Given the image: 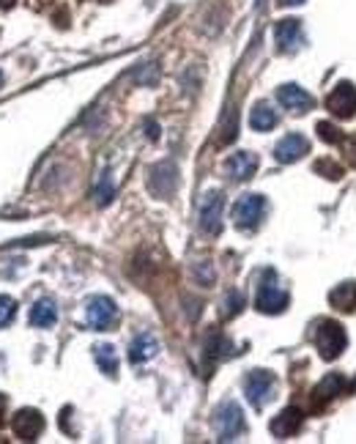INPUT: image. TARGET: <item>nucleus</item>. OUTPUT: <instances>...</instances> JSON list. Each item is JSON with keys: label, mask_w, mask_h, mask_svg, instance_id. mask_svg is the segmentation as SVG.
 <instances>
[{"label": "nucleus", "mask_w": 356, "mask_h": 444, "mask_svg": "<svg viewBox=\"0 0 356 444\" xmlns=\"http://www.w3.org/2000/svg\"><path fill=\"white\" fill-rule=\"evenodd\" d=\"M315 173H324L326 179L337 181V179L343 176V168H340L337 162H332V159H321V162H315Z\"/></svg>", "instance_id": "28"}, {"label": "nucleus", "mask_w": 356, "mask_h": 444, "mask_svg": "<svg viewBox=\"0 0 356 444\" xmlns=\"http://www.w3.org/2000/svg\"><path fill=\"white\" fill-rule=\"evenodd\" d=\"M30 324L38 326V329H49L55 321H58V307L52 299H38L33 307H30Z\"/></svg>", "instance_id": "19"}, {"label": "nucleus", "mask_w": 356, "mask_h": 444, "mask_svg": "<svg viewBox=\"0 0 356 444\" xmlns=\"http://www.w3.org/2000/svg\"><path fill=\"white\" fill-rule=\"evenodd\" d=\"M255 307L266 315H277L288 307V293L277 280L274 269H266L258 280V291H255Z\"/></svg>", "instance_id": "1"}, {"label": "nucleus", "mask_w": 356, "mask_h": 444, "mask_svg": "<svg viewBox=\"0 0 356 444\" xmlns=\"http://www.w3.org/2000/svg\"><path fill=\"white\" fill-rule=\"evenodd\" d=\"M132 77H135V82H140V85H154V82L159 80V66H157V63H143Z\"/></svg>", "instance_id": "25"}, {"label": "nucleus", "mask_w": 356, "mask_h": 444, "mask_svg": "<svg viewBox=\"0 0 356 444\" xmlns=\"http://www.w3.org/2000/svg\"><path fill=\"white\" fill-rule=\"evenodd\" d=\"M266 209H269V203L263 195H241L233 206V222L241 230H252L266 217Z\"/></svg>", "instance_id": "4"}, {"label": "nucleus", "mask_w": 356, "mask_h": 444, "mask_svg": "<svg viewBox=\"0 0 356 444\" xmlns=\"http://www.w3.org/2000/svg\"><path fill=\"white\" fill-rule=\"evenodd\" d=\"M241 307H244V293L241 291H227V296L222 302V315L225 318H233V315L241 313Z\"/></svg>", "instance_id": "24"}, {"label": "nucleus", "mask_w": 356, "mask_h": 444, "mask_svg": "<svg viewBox=\"0 0 356 444\" xmlns=\"http://www.w3.org/2000/svg\"><path fill=\"white\" fill-rule=\"evenodd\" d=\"M346 343H348L346 329H343L337 321H324V324L318 326V332H315V346H318V354H321L326 362L337 359V357L346 351Z\"/></svg>", "instance_id": "3"}, {"label": "nucleus", "mask_w": 356, "mask_h": 444, "mask_svg": "<svg viewBox=\"0 0 356 444\" xmlns=\"http://www.w3.org/2000/svg\"><path fill=\"white\" fill-rule=\"evenodd\" d=\"M255 170H258V154H252V151H238V154L227 157V162H225V173L233 181H247L255 176Z\"/></svg>", "instance_id": "14"}, {"label": "nucleus", "mask_w": 356, "mask_h": 444, "mask_svg": "<svg viewBox=\"0 0 356 444\" xmlns=\"http://www.w3.org/2000/svg\"><path fill=\"white\" fill-rule=\"evenodd\" d=\"M203 351H205V359H208V362H219V359H227V357L233 354V343H230L222 332L214 329V332H208Z\"/></svg>", "instance_id": "17"}, {"label": "nucleus", "mask_w": 356, "mask_h": 444, "mask_svg": "<svg viewBox=\"0 0 356 444\" xmlns=\"http://www.w3.org/2000/svg\"><path fill=\"white\" fill-rule=\"evenodd\" d=\"M249 126H252L255 132H269V129H274V126H277V113H274V107H271L269 102H258V104L252 107V113H249Z\"/></svg>", "instance_id": "20"}, {"label": "nucleus", "mask_w": 356, "mask_h": 444, "mask_svg": "<svg viewBox=\"0 0 356 444\" xmlns=\"http://www.w3.org/2000/svg\"><path fill=\"white\" fill-rule=\"evenodd\" d=\"M302 420H304V414H302V409H296V406H288V409H282L274 420H271V425H269V431L277 436V439H288V436H293L299 428H302Z\"/></svg>", "instance_id": "15"}, {"label": "nucleus", "mask_w": 356, "mask_h": 444, "mask_svg": "<svg viewBox=\"0 0 356 444\" xmlns=\"http://www.w3.org/2000/svg\"><path fill=\"white\" fill-rule=\"evenodd\" d=\"M343 390H346V376H343V373H329V376H324V381L315 387L313 398H315V403L321 406V403H329L332 398H337Z\"/></svg>", "instance_id": "18"}, {"label": "nucleus", "mask_w": 356, "mask_h": 444, "mask_svg": "<svg viewBox=\"0 0 356 444\" xmlns=\"http://www.w3.org/2000/svg\"><path fill=\"white\" fill-rule=\"evenodd\" d=\"M14 315H16V302L11 296H0V329L8 326L14 321Z\"/></svg>", "instance_id": "27"}, {"label": "nucleus", "mask_w": 356, "mask_h": 444, "mask_svg": "<svg viewBox=\"0 0 356 444\" xmlns=\"http://www.w3.org/2000/svg\"><path fill=\"white\" fill-rule=\"evenodd\" d=\"M274 387H277V379L269 370H252L244 379V395L255 409H263L274 398Z\"/></svg>", "instance_id": "5"}, {"label": "nucleus", "mask_w": 356, "mask_h": 444, "mask_svg": "<svg viewBox=\"0 0 356 444\" xmlns=\"http://www.w3.org/2000/svg\"><path fill=\"white\" fill-rule=\"evenodd\" d=\"M274 41H277V49L280 52H293L299 49L302 44V22L288 16V19H280L274 25Z\"/></svg>", "instance_id": "12"}, {"label": "nucleus", "mask_w": 356, "mask_h": 444, "mask_svg": "<svg viewBox=\"0 0 356 444\" xmlns=\"http://www.w3.org/2000/svg\"><path fill=\"white\" fill-rule=\"evenodd\" d=\"M326 107H329L337 118H354L356 115V88L351 82H340V85L329 93Z\"/></svg>", "instance_id": "10"}, {"label": "nucleus", "mask_w": 356, "mask_h": 444, "mask_svg": "<svg viewBox=\"0 0 356 444\" xmlns=\"http://www.w3.org/2000/svg\"><path fill=\"white\" fill-rule=\"evenodd\" d=\"M280 5H299V3H304V0H277Z\"/></svg>", "instance_id": "34"}, {"label": "nucleus", "mask_w": 356, "mask_h": 444, "mask_svg": "<svg viewBox=\"0 0 356 444\" xmlns=\"http://www.w3.org/2000/svg\"><path fill=\"white\" fill-rule=\"evenodd\" d=\"M85 318H88V326L96 329V332H107L115 326L118 321V307L110 296H93L88 302V310H85Z\"/></svg>", "instance_id": "8"}, {"label": "nucleus", "mask_w": 356, "mask_h": 444, "mask_svg": "<svg viewBox=\"0 0 356 444\" xmlns=\"http://www.w3.org/2000/svg\"><path fill=\"white\" fill-rule=\"evenodd\" d=\"M5 403H8V401H5V395H0V425L5 423V420H3V417H5Z\"/></svg>", "instance_id": "33"}, {"label": "nucleus", "mask_w": 356, "mask_h": 444, "mask_svg": "<svg viewBox=\"0 0 356 444\" xmlns=\"http://www.w3.org/2000/svg\"><path fill=\"white\" fill-rule=\"evenodd\" d=\"M8 3H11V0H0V5H8Z\"/></svg>", "instance_id": "35"}, {"label": "nucleus", "mask_w": 356, "mask_h": 444, "mask_svg": "<svg viewBox=\"0 0 356 444\" xmlns=\"http://www.w3.org/2000/svg\"><path fill=\"white\" fill-rule=\"evenodd\" d=\"M310 151V140L304 135H285L277 146H274V159L282 165H291L296 159H302Z\"/></svg>", "instance_id": "13"}, {"label": "nucleus", "mask_w": 356, "mask_h": 444, "mask_svg": "<svg viewBox=\"0 0 356 444\" xmlns=\"http://www.w3.org/2000/svg\"><path fill=\"white\" fill-rule=\"evenodd\" d=\"M277 102H280L285 110H291V113H307V110H313V104H315V99H313L302 85H293V82L277 88Z\"/></svg>", "instance_id": "11"}, {"label": "nucleus", "mask_w": 356, "mask_h": 444, "mask_svg": "<svg viewBox=\"0 0 356 444\" xmlns=\"http://www.w3.org/2000/svg\"><path fill=\"white\" fill-rule=\"evenodd\" d=\"M146 135H148L151 140H159V124H157L154 118H148V121H146Z\"/></svg>", "instance_id": "32"}, {"label": "nucleus", "mask_w": 356, "mask_h": 444, "mask_svg": "<svg viewBox=\"0 0 356 444\" xmlns=\"http://www.w3.org/2000/svg\"><path fill=\"white\" fill-rule=\"evenodd\" d=\"M93 198H96V203H99V206H107V203L115 198V187H113V176H110V170H104V173H102V179H99V184H96V190H93Z\"/></svg>", "instance_id": "23"}, {"label": "nucleus", "mask_w": 356, "mask_h": 444, "mask_svg": "<svg viewBox=\"0 0 356 444\" xmlns=\"http://www.w3.org/2000/svg\"><path fill=\"white\" fill-rule=\"evenodd\" d=\"M214 431L219 436V442H233L236 436H241L247 431L244 423V412L236 401H222L214 412Z\"/></svg>", "instance_id": "2"}, {"label": "nucleus", "mask_w": 356, "mask_h": 444, "mask_svg": "<svg viewBox=\"0 0 356 444\" xmlns=\"http://www.w3.org/2000/svg\"><path fill=\"white\" fill-rule=\"evenodd\" d=\"M93 359H96V365H99V370L104 376H110V379L118 376V354H115V348L110 343L93 346Z\"/></svg>", "instance_id": "21"}, {"label": "nucleus", "mask_w": 356, "mask_h": 444, "mask_svg": "<svg viewBox=\"0 0 356 444\" xmlns=\"http://www.w3.org/2000/svg\"><path fill=\"white\" fill-rule=\"evenodd\" d=\"M148 190H151V195H154V198H159V201L173 198V195H176V190H178L176 162L165 159V162L154 165V168H151V173H148Z\"/></svg>", "instance_id": "6"}, {"label": "nucleus", "mask_w": 356, "mask_h": 444, "mask_svg": "<svg viewBox=\"0 0 356 444\" xmlns=\"http://www.w3.org/2000/svg\"><path fill=\"white\" fill-rule=\"evenodd\" d=\"M329 302H332V307L340 310V313H351V310H356V285L354 282L337 285V288L329 293Z\"/></svg>", "instance_id": "22"}, {"label": "nucleus", "mask_w": 356, "mask_h": 444, "mask_svg": "<svg viewBox=\"0 0 356 444\" xmlns=\"http://www.w3.org/2000/svg\"><path fill=\"white\" fill-rule=\"evenodd\" d=\"M343 154H346L348 165H351V168H356V137H348V140H343Z\"/></svg>", "instance_id": "31"}, {"label": "nucleus", "mask_w": 356, "mask_h": 444, "mask_svg": "<svg viewBox=\"0 0 356 444\" xmlns=\"http://www.w3.org/2000/svg\"><path fill=\"white\" fill-rule=\"evenodd\" d=\"M214 277H216V274H214V269H211L208 263H197V266H194V280H197L200 285H211Z\"/></svg>", "instance_id": "30"}, {"label": "nucleus", "mask_w": 356, "mask_h": 444, "mask_svg": "<svg viewBox=\"0 0 356 444\" xmlns=\"http://www.w3.org/2000/svg\"><path fill=\"white\" fill-rule=\"evenodd\" d=\"M222 209H225V198L219 190H208L203 198H200V212H197V220H200V230L208 233V236H216L222 230Z\"/></svg>", "instance_id": "7"}, {"label": "nucleus", "mask_w": 356, "mask_h": 444, "mask_svg": "<svg viewBox=\"0 0 356 444\" xmlns=\"http://www.w3.org/2000/svg\"><path fill=\"white\" fill-rule=\"evenodd\" d=\"M318 137H321L324 143H329V146L343 143V132H340L335 124H329V121H321V124H318Z\"/></svg>", "instance_id": "26"}, {"label": "nucleus", "mask_w": 356, "mask_h": 444, "mask_svg": "<svg viewBox=\"0 0 356 444\" xmlns=\"http://www.w3.org/2000/svg\"><path fill=\"white\" fill-rule=\"evenodd\" d=\"M236 132H238V115H236V110H230V115H227V121L222 126V143H233Z\"/></svg>", "instance_id": "29"}, {"label": "nucleus", "mask_w": 356, "mask_h": 444, "mask_svg": "<svg viewBox=\"0 0 356 444\" xmlns=\"http://www.w3.org/2000/svg\"><path fill=\"white\" fill-rule=\"evenodd\" d=\"M0 82H3V74H0Z\"/></svg>", "instance_id": "36"}, {"label": "nucleus", "mask_w": 356, "mask_h": 444, "mask_svg": "<svg viewBox=\"0 0 356 444\" xmlns=\"http://www.w3.org/2000/svg\"><path fill=\"white\" fill-rule=\"evenodd\" d=\"M157 351H159L157 337L148 335V332H140V335L132 340V346H129V359H132L135 365H140V362H148L151 357H157Z\"/></svg>", "instance_id": "16"}, {"label": "nucleus", "mask_w": 356, "mask_h": 444, "mask_svg": "<svg viewBox=\"0 0 356 444\" xmlns=\"http://www.w3.org/2000/svg\"><path fill=\"white\" fill-rule=\"evenodd\" d=\"M11 431H14L19 439H25V442L38 439L41 431H44V417H41V412H36V409H19V412L11 417Z\"/></svg>", "instance_id": "9"}]
</instances>
